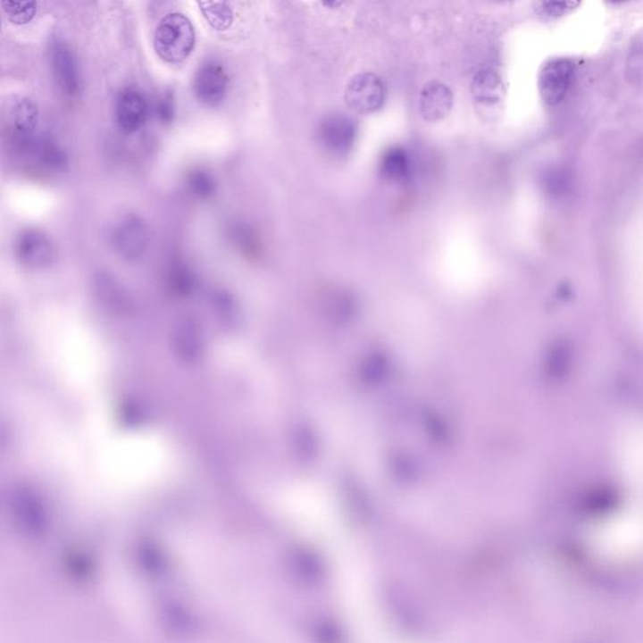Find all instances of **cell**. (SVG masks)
Instances as JSON below:
<instances>
[{
    "mask_svg": "<svg viewBox=\"0 0 643 643\" xmlns=\"http://www.w3.org/2000/svg\"><path fill=\"white\" fill-rule=\"evenodd\" d=\"M345 100L355 113H375L385 104V83L372 72L355 74L346 88Z\"/></svg>",
    "mask_w": 643,
    "mask_h": 643,
    "instance_id": "4",
    "label": "cell"
},
{
    "mask_svg": "<svg viewBox=\"0 0 643 643\" xmlns=\"http://www.w3.org/2000/svg\"><path fill=\"white\" fill-rule=\"evenodd\" d=\"M453 104L454 95L449 86L436 80L426 85L420 94V114L428 122H436L449 116Z\"/></svg>",
    "mask_w": 643,
    "mask_h": 643,
    "instance_id": "10",
    "label": "cell"
},
{
    "mask_svg": "<svg viewBox=\"0 0 643 643\" xmlns=\"http://www.w3.org/2000/svg\"><path fill=\"white\" fill-rule=\"evenodd\" d=\"M12 138L15 146L21 142L29 140L34 136V129L38 123V108L29 98L21 97L11 107Z\"/></svg>",
    "mask_w": 643,
    "mask_h": 643,
    "instance_id": "12",
    "label": "cell"
},
{
    "mask_svg": "<svg viewBox=\"0 0 643 643\" xmlns=\"http://www.w3.org/2000/svg\"><path fill=\"white\" fill-rule=\"evenodd\" d=\"M229 77L218 62H206L199 68L194 79V91L201 104L218 106L224 100Z\"/></svg>",
    "mask_w": 643,
    "mask_h": 643,
    "instance_id": "7",
    "label": "cell"
},
{
    "mask_svg": "<svg viewBox=\"0 0 643 643\" xmlns=\"http://www.w3.org/2000/svg\"><path fill=\"white\" fill-rule=\"evenodd\" d=\"M472 92L479 104H496L503 96V80L493 70H480L472 79Z\"/></svg>",
    "mask_w": 643,
    "mask_h": 643,
    "instance_id": "14",
    "label": "cell"
},
{
    "mask_svg": "<svg viewBox=\"0 0 643 643\" xmlns=\"http://www.w3.org/2000/svg\"><path fill=\"white\" fill-rule=\"evenodd\" d=\"M27 154H33L48 168L63 169L67 165L66 153L51 138H34Z\"/></svg>",
    "mask_w": 643,
    "mask_h": 643,
    "instance_id": "15",
    "label": "cell"
},
{
    "mask_svg": "<svg viewBox=\"0 0 643 643\" xmlns=\"http://www.w3.org/2000/svg\"><path fill=\"white\" fill-rule=\"evenodd\" d=\"M380 175L385 180L395 184H405L411 178V161L409 154L400 146L389 147L380 161Z\"/></svg>",
    "mask_w": 643,
    "mask_h": 643,
    "instance_id": "13",
    "label": "cell"
},
{
    "mask_svg": "<svg viewBox=\"0 0 643 643\" xmlns=\"http://www.w3.org/2000/svg\"><path fill=\"white\" fill-rule=\"evenodd\" d=\"M156 114L160 122L171 123L174 121L175 102L171 92H166L157 100Z\"/></svg>",
    "mask_w": 643,
    "mask_h": 643,
    "instance_id": "21",
    "label": "cell"
},
{
    "mask_svg": "<svg viewBox=\"0 0 643 643\" xmlns=\"http://www.w3.org/2000/svg\"><path fill=\"white\" fill-rule=\"evenodd\" d=\"M2 8L8 20L15 24H26L32 21L37 12L36 2H2Z\"/></svg>",
    "mask_w": 643,
    "mask_h": 643,
    "instance_id": "18",
    "label": "cell"
},
{
    "mask_svg": "<svg viewBox=\"0 0 643 643\" xmlns=\"http://www.w3.org/2000/svg\"><path fill=\"white\" fill-rule=\"evenodd\" d=\"M15 256L24 267L36 271L48 268L54 261V244L38 229H26L15 240Z\"/></svg>",
    "mask_w": 643,
    "mask_h": 643,
    "instance_id": "6",
    "label": "cell"
},
{
    "mask_svg": "<svg viewBox=\"0 0 643 643\" xmlns=\"http://www.w3.org/2000/svg\"><path fill=\"white\" fill-rule=\"evenodd\" d=\"M52 67L62 91L70 97L79 94V64L73 52L62 40H55L51 48Z\"/></svg>",
    "mask_w": 643,
    "mask_h": 643,
    "instance_id": "9",
    "label": "cell"
},
{
    "mask_svg": "<svg viewBox=\"0 0 643 643\" xmlns=\"http://www.w3.org/2000/svg\"><path fill=\"white\" fill-rule=\"evenodd\" d=\"M188 193L200 200L210 199L216 191L214 176L204 169H194L187 176Z\"/></svg>",
    "mask_w": 643,
    "mask_h": 643,
    "instance_id": "17",
    "label": "cell"
},
{
    "mask_svg": "<svg viewBox=\"0 0 643 643\" xmlns=\"http://www.w3.org/2000/svg\"><path fill=\"white\" fill-rule=\"evenodd\" d=\"M201 13L216 30H225L233 24V9L225 2H199Z\"/></svg>",
    "mask_w": 643,
    "mask_h": 643,
    "instance_id": "16",
    "label": "cell"
},
{
    "mask_svg": "<svg viewBox=\"0 0 643 643\" xmlns=\"http://www.w3.org/2000/svg\"><path fill=\"white\" fill-rule=\"evenodd\" d=\"M114 114L120 129L126 134H132L146 122L148 114L146 98L138 89L123 88L117 96Z\"/></svg>",
    "mask_w": 643,
    "mask_h": 643,
    "instance_id": "8",
    "label": "cell"
},
{
    "mask_svg": "<svg viewBox=\"0 0 643 643\" xmlns=\"http://www.w3.org/2000/svg\"><path fill=\"white\" fill-rule=\"evenodd\" d=\"M169 283L179 295H188L194 288L195 278L187 265L176 263L170 269Z\"/></svg>",
    "mask_w": 643,
    "mask_h": 643,
    "instance_id": "19",
    "label": "cell"
},
{
    "mask_svg": "<svg viewBox=\"0 0 643 643\" xmlns=\"http://www.w3.org/2000/svg\"><path fill=\"white\" fill-rule=\"evenodd\" d=\"M576 77V64L568 58H553L540 68L538 88L544 104L558 106L570 94Z\"/></svg>",
    "mask_w": 643,
    "mask_h": 643,
    "instance_id": "2",
    "label": "cell"
},
{
    "mask_svg": "<svg viewBox=\"0 0 643 643\" xmlns=\"http://www.w3.org/2000/svg\"><path fill=\"white\" fill-rule=\"evenodd\" d=\"M357 125L345 113H330L317 128V140L322 148L336 157L346 156L357 140Z\"/></svg>",
    "mask_w": 643,
    "mask_h": 643,
    "instance_id": "3",
    "label": "cell"
},
{
    "mask_svg": "<svg viewBox=\"0 0 643 643\" xmlns=\"http://www.w3.org/2000/svg\"><path fill=\"white\" fill-rule=\"evenodd\" d=\"M151 233L146 222L138 215H129L117 225L113 244L117 253L128 261H138L146 255Z\"/></svg>",
    "mask_w": 643,
    "mask_h": 643,
    "instance_id": "5",
    "label": "cell"
},
{
    "mask_svg": "<svg viewBox=\"0 0 643 643\" xmlns=\"http://www.w3.org/2000/svg\"><path fill=\"white\" fill-rule=\"evenodd\" d=\"M578 4L580 3L567 2V0H564V2H562V0H559V2H542L538 4V11L544 15H548V17H561V15L570 13L571 11L578 7Z\"/></svg>",
    "mask_w": 643,
    "mask_h": 643,
    "instance_id": "20",
    "label": "cell"
},
{
    "mask_svg": "<svg viewBox=\"0 0 643 643\" xmlns=\"http://www.w3.org/2000/svg\"><path fill=\"white\" fill-rule=\"evenodd\" d=\"M154 45L161 60L169 63L184 61L195 46L193 23L181 13L165 15L154 32Z\"/></svg>",
    "mask_w": 643,
    "mask_h": 643,
    "instance_id": "1",
    "label": "cell"
},
{
    "mask_svg": "<svg viewBox=\"0 0 643 643\" xmlns=\"http://www.w3.org/2000/svg\"><path fill=\"white\" fill-rule=\"evenodd\" d=\"M175 347L182 360L194 362L204 354V336L194 318H180L174 333Z\"/></svg>",
    "mask_w": 643,
    "mask_h": 643,
    "instance_id": "11",
    "label": "cell"
}]
</instances>
